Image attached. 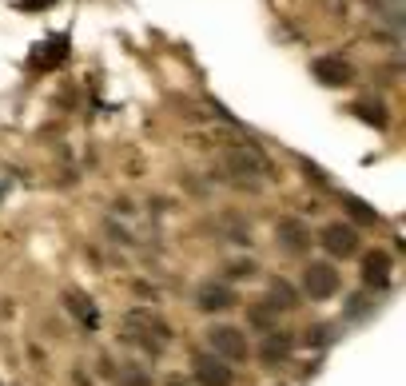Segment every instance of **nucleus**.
I'll return each mask as SVG.
<instances>
[{
	"instance_id": "nucleus-13",
	"label": "nucleus",
	"mask_w": 406,
	"mask_h": 386,
	"mask_svg": "<svg viewBox=\"0 0 406 386\" xmlns=\"http://www.w3.org/2000/svg\"><path fill=\"white\" fill-rule=\"evenodd\" d=\"M267 303L275 306V311H291V306H299V295L291 291L287 279H275V283H271V295H267Z\"/></svg>"
},
{
	"instance_id": "nucleus-8",
	"label": "nucleus",
	"mask_w": 406,
	"mask_h": 386,
	"mask_svg": "<svg viewBox=\"0 0 406 386\" xmlns=\"http://www.w3.org/2000/svg\"><path fill=\"white\" fill-rule=\"evenodd\" d=\"M311 72H315L326 88H342V84H351V64L339 60V56H319V60L311 64Z\"/></svg>"
},
{
	"instance_id": "nucleus-2",
	"label": "nucleus",
	"mask_w": 406,
	"mask_h": 386,
	"mask_svg": "<svg viewBox=\"0 0 406 386\" xmlns=\"http://www.w3.org/2000/svg\"><path fill=\"white\" fill-rule=\"evenodd\" d=\"M342 287V275L335 263H323V259H315L303 267V295H307L311 303H326V299H335Z\"/></svg>"
},
{
	"instance_id": "nucleus-15",
	"label": "nucleus",
	"mask_w": 406,
	"mask_h": 386,
	"mask_svg": "<svg viewBox=\"0 0 406 386\" xmlns=\"http://www.w3.org/2000/svg\"><path fill=\"white\" fill-rule=\"evenodd\" d=\"M116 386H151V378H147V370H140V367H124L116 374Z\"/></svg>"
},
{
	"instance_id": "nucleus-12",
	"label": "nucleus",
	"mask_w": 406,
	"mask_h": 386,
	"mask_svg": "<svg viewBox=\"0 0 406 386\" xmlns=\"http://www.w3.org/2000/svg\"><path fill=\"white\" fill-rule=\"evenodd\" d=\"M342 211H347V219H342V223H351V227H371V223H378V215H374L367 203H358L355 195H342Z\"/></svg>"
},
{
	"instance_id": "nucleus-9",
	"label": "nucleus",
	"mask_w": 406,
	"mask_h": 386,
	"mask_svg": "<svg viewBox=\"0 0 406 386\" xmlns=\"http://www.w3.org/2000/svg\"><path fill=\"white\" fill-rule=\"evenodd\" d=\"M235 303V291L228 287V283H203L199 287V311H228V306Z\"/></svg>"
},
{
	"instance_id": "nucleus-3",
	"label": "nucleus",
	"mask_w": 406,
	"mask_h": 386,
	"mask_svg": "<svg viewBox=\"0 0 406 386\" xmlns=\"http://www.w3.org/2000/svg\"><path fill=\"white\" fill-rule=\"evenodd\" d=\"M207 347H212L215 358H223V362H247V354H251V342H247V335L239 331V327H228V322H219V327H212L207 331Z\"/></svg>"
},
{
	"instance_id": "nucleus-10",
	"label": "nucleus",
	"mask_w": 406,
	"mask_h": 386,
	"mask_svg": "<svg viewBox=\"0 0 406 386\" xmlns=\"http://www.w3.org/2000/svg\"><path fill=\"white\" fill-rule=\"evenodd\" d=\"M295 354V338L291 335H275V331H267V338H263V362L267 367H275V362H287Z\"/></svg>"
},
{
	"instance_id": "nucleus-6",
	"label": "nucleus",
	"mask_w": 406,
	"mask_h": 386,
	"mask_svg": "<svg viewBox=\"0 0 406 386\" xmlns=\"http://www.w3.org/2000/svg\"><path fill=\"white\" fill-rule=\"evenodd\" d=\"M275 239H279V247H283L287 255H307L311 251V227L287 215V219L275 223Z\"/></svg>"
},
{
	"instance_id": "nucleus-17",
	"label": "nucleus",
	"mask_w": 406,
	"mask_h": 386,
	"mask_svg": "<svg viewBox=\"0 0 406 386\" xmlns=\"http://www.w3.org/2000/svg\"><path fill=\"white\" fill-rule=\"evenodd\" d=\"M0 386H4V383H0Z\"/></svg>"
},
{
	"instance_id": "nucleus-1",
	"label": "nucleus",
	"mask_w": 406,
	"mask_h": 386,
	"mask_svg": "<svg viewBox=\"0 0 406 386\" xmlns=\"http://www.w3.org/2000/svg\"><path fill=\"white\" fill-rule=\"evenodd\" d=\"M124 338L136 342V347H144V354L160 358L163 347H167V338H172V331H167V322H163L160 315L136 311V315H128V322H124Z\"/></svg>"
},
{
	"instance_id": "nucleus-4",
	"label": "nucleus",
	"mask_w": 406,
	"mask_h": 386,
	"mask_svg": "<svg viewBox=\"0 0 406 386\" xmlns=\"http://www.w3.org/2000/svg\"><path fill=\"white\" fill-rule=\"evenodd\" d=\"M192 383L199 386H235V367L215 358L212 351H199L192 358Z\"/></svg>"
},
{
	"instance_id": "nucleus-5",
	"label": "nucleus",
	"mask_w": 406,
	"mask_h": 386,
	"mask_svg": "<svg viewBox=\"0 0 406 386\" xmlns=\"http://www.w3.org/2000/svg\"><path fill=\"white\" fill-rule=\"evenodd\" d=\"M319 239H323V247H326V251H331L335 259H351V255L358 251V231H355L351 223H342V219L326 223Z\"/></svg>"
},
{
	"instance_id": "nucleus-14",
	"label": "nucleus",
	"mask_w": 406,
	"mask_h": 386,
	"mask_svg": "<svg viewBox=\"0 0 406 386\" xmlns=\"http://www.w3.org/2000/svg\"><path fill=\"white\" fill-rule=\"evenodd\" d=\"M275 319H279V311L271 303H251V306H247V322H251L255 331H271Z\"/></svg>"
},
{
	"instance_id": "nucleus-7",
	"label": "nucleus",
	"mask_w": 406,
	"mask_h": 386,
	"mask_svg": "<svg viewBox=\"0 0 406 386\" xmlns=\"http://www.w3.org/2000/svg\"><path fill=\"white\" fill-rule=\"evenodd\" d=\"M362 283L367 291H390L394 287V263H390L387 251H371L367 263H362Z\"/></svg>"
},
{
	"instance_id": "nucleus-16",
	"label": "nucleus",
	"mask_w": 406,
	"mask_h": 386,
	"mask_svg": "<svg viewBox=\"0 0 406 386\" xmlns=\"http://www.w3.org/2000/svg\"><path fill=\"white\" fill-rule=\"evenodd\" d=\"M371 299H367V295H351V299H347V319L351 322H362V315H367V311H371Z\"/></svg>"
},
{
	"instance_id": "nucleus-11",
	"label": "nucleus",
	"mask_w": 406,
	"mask_h": 386,
	"mask_svg": "<svg viewBox=\"0 0 406 386\" xmlns=\"http://www.w3.org/2000/svg\"><path fill=\"white\" fill-rule=\"evenodd\" d=\"M64 306L76 315V322H80V327H88V331H96V327H100L96 303H92V299H84L80 291H68V295H64Z\"/></svg>"
}]
</instances>
